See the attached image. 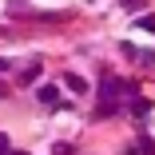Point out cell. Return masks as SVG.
Instances as JSON below:
<instances>
[{
	"label": "cell",
	"instance_id": "7a4b0ae2",
	"mask_svg": "<svg viewBox=\"0 0 155 155\" xmlns=\"http://www.w3.org/2000/svg\"><path fill=\"white\" fill-rule=\"evenodd\" d=\"M64 84L76 91V96H84V91H87V80H84V76H64Z\"/></svg>",
	"mask_w": 155,
	"mask_h": 155
},
{
	"label": "cell",
	"instance_id": "52a82bcc",
	"mask_svg": "<svg viewBox=\"0 0 155 155\" xmlns=\"http://www.w3.org/2000/svg\"><path fill=\"white\" fill-rule=\"evenodd\" d=\"M4 68H8V60H0V72H4Z\"/></svg>",
	"mask_w": 155,
	"mask_h": 155
},
{
	"label": "cell",
	"instance_id": "8992f818",
	"mask_svg": "<svg viewBox=\"0 0 155 155\" xmlns=\"http://www.w3.org/2000/svg\"><path fill=\"white\" fill-rule=\"evenodd\" d=\"M0 155H12V139H8L4 131H0Z\"/></svg>",
	"mask_w": 155,
	"mask_h": 155
},
{
	"label": "cell",
	"instance_id": "5b68a950",
	"mask_svg": "<svg viewBox=\"0 0 155 155\" xmlns=\"http://www.w3.org/2000/svg\"><path fill=\"white\" fill-rule=\"evenodd\" d=\"M135 24H139V28H143V32H155V16H139V20H135Z\"/></svg>",
	"mask_w": 155,
	"mask_h": 155
},
{
	"label": "cell",
	"instance_id": "3957f363",
	"mask_svg": "<svg viewBox=\"0 0 155 155\" xmlns=\"http://www.w3.org/2000/svg\"><path fill=\"white\" fill-rule=\"evenodd\" d=\"M147 111H151V104H147V100H135V104H131V115H139V119H143Z\"/></svg>",
	"mask_w": 155,
	"mask_h": 155
},
{
	"label": "cell",
	"instance_id": "277c9868",
	"mask_svg": "<svg viewBox=\"0 0 155 155\" xmlns=\"http://www.w3.org/2000/svg\"><path fill=\"white\" fill-rule=\"evenodd\" d=\"M115 111H119L115 104H100V107H96V115H100V119H107V115H115Z\"/></svg>",
	"mask_w": 155,
	"mask_h": 155
},
{
	"label": "cell",
	"instance_id": "ba28073f",
	"mask_svg": "<svg viewBox=\"0 0 155 155\" xmlns=\"http://www.w3.org/2000/svg\"><path fill=\"white\" fill-rule=\"evenodd\" d=\"M12 155H28V151H12Z\"/></svg>",
	"mask_w": 155,
	"mask_h": 155
},
{
	"label": "cell",
	"instance_id": "6da1fadb",
	"mask_svg": "<svg viewBox=\"0 0 155 155\" xmlns=\"http://www.w3.org/2000/svg\"><path fill=\"white\" fill-rule=\"evenodd\" d=\"M36 100H40V104H48V107H56V104H60V87H56V84H40Z\"/></svg>",
	"mask_w": 155,
	"mask_h": 155
}]
</instances>
